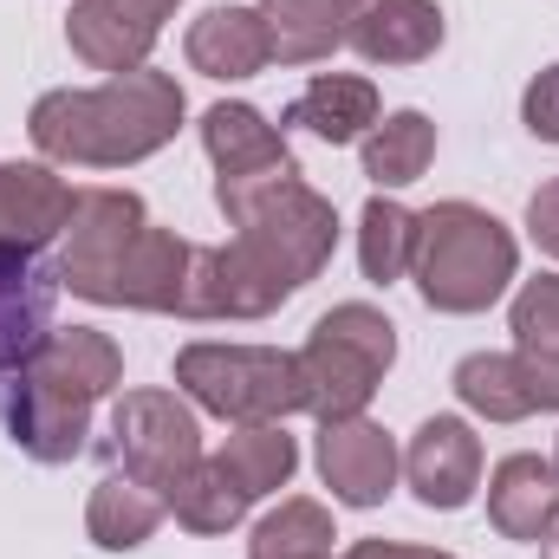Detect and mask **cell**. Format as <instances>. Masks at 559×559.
Segmentation results:
<instances>
[{"label":"cell","mask_w":559,"mask_h":559,"mask_svg":"<svg viewBox=\"0 0 559 559\" xmlns=\"http://www.w3.org/2000/svg\"><path fill=\"white\" fill-rule=\"evenodd\" d=\"M261 26H267V52L280 66H319L345 46L352 13L338 0H254Z\"/></svg>","instance_id":"cell-21"},{"label":"cell","mask_w":559,"mask_h":559,"mask_svg":"<svg viewBox=\"0 0 559 559\" xmlns=\"http://www.w3.org/2000/svg\"><path fill=\"white\" fill-rule=\"evenodd\" d=\"M189 254L195 241H182L176 228H143L124 248V261L111 267L98 306H131V312H176L182 306V280H189Z\"/></svg>","instance_id":"cell-14"},{"label":"cell","mask_w":559,"mask_h":559,"mask_svg":"<svg viewBox=\"0 0 559 559\" xmlns=\"http://www.w3.org/2000/svg\"><path fill=\"white\" fill-rule=\"evenodd\" d=\"M338 559H449L442 547H404V540H358Z\"/></svg>","instance_id":"cell-31"},{"label":"cell","mask_w":559,"mask_h":559,"mask_svg":"<svg viewBox=\"0 0 559 559\" xmlns=\"http://www.w3.org/2000/svg\"><path fill=\"white\" fill-rule=\"evenodd\" d=\"M228 228L286 293H299L306 280L325 274V261L338 248V209L299 176H286L267 195H254L241 215H228Z\"/></svg>","instance_id":"cell-6"},{"label":"cell","mask_w":559,"mask_h":559,"mask_svg":"<svg viewBox=\"0 0 559 559\" xmlns=\"http://www.w3.org/2000/svg\"><path fill=\"white\" fill-rule=\"evenodd\" d=\"M521 124L540 143H559V66H547V72L521 92Z\"/></svg>","instance_id":"cell-29"},{"label":"cell","mask_w":559,"mask_h":559,"mask_svg":"<svg viewBox=\"0 0 559 559\" xmlns=\"http://www.w3.org/2000/svg\"><path fill=\"white\" fill-rule=\"evenodd\" d=\"M182 52H189V66H195L202 79H222V85L254 79V72L274 66V52H267V26H261V7H209V13H195Z\"/></svg>","instance_id":"cell-17"},{"label":"cell","mask_w":559,"mask_h":559,"mask_svg":"<svg viewBox=\"0 0 559 559\" xmlns=\"http://www.w3.org/2000/svg\"><path fill=\"white\" fill-rule=\"evenodd\" d=\"M554 468H559V442H554Z\"/></svg>","instance_id":"cell-34"},{"label":"cell","mask_w":559,"mask_h":559,"mask_svg":"<svg viewBox=\"0 0 559 559\" xmlns=\"http://www.w3.org/2000/svg\"><path fill=\"white\" fill-rule=\"evenodd\" d=\"M378 118H384V105H378V85L365 72H319L286 111V124L312 131L319 143H365Z\"/></svg>","instance_id":"cell-20"},{"label":"cell","mask_w":559,"mask_h":559,"mask_svg":"<svg viewBox=\"0 0 559 559\" xmlns=\"http://www.w3.org/2000/svg\"><path fill=\"white\" fill-rule=\"evenodd\" d=\"M163 514H169V501L156 488H143L138 475H105L92 488V501H85V534L105 554H138L143 540L163 527Z\"/></svg>","instance_id":"cell-22"},{"label":"cell","mask_w":559,"mask_h":559,"mask_svg":"<svg viewBox=\"0 0 559 559\" xmlns=\"http://www.w3.org/2000/svg\"><path fill=\"white\" fill-rule=\"evenodd\" d=\"M411 254H417V215L397 195L378 189L358 215V267H365L371 286H397L411 274Z\"/></svg>","instance_id":"cell-27"},{"label":"cell","mask_w":559,"mask_h":559,"mask_svg":"<svg viewBox=\"0 0 559 559\" xmlns=\"http://www.w3.org/2000/svg\"><path fill=\"white\" fill-rule=\"evenodd\" d=\"M540 559H559V527L547 534V540H540Z\"/></svg>","instance_id":"cell-32"},{"label":"cell","mask_w":559,"mask_h":559,"mask_svg":"<svg viewBox=\"0 0 559 559\" xmlns=\"http://www.w3.org/2000/svg\"><path fill=\"white\" fill-rule=\"evenodd\" d=\"M143 7H150V13H163V20L176 13V0H143Z\"/></svg>","instance_id":"cell-33"},{"label":"cell","mask_w":559,"mask_h":559,"mask_svg":"<svg viewBox=\"0 0 559 559\" xmlns=\"http://www.w3.org/2000/svg\"><path fill=\"white\" fill-rule=\"evenodd\" d=\"M222 455V468L261 501V495H280L286 481H293V468H299V442L286 436V423H235V436L215 449Z\"/></svg>","instance_id":"cell-26"},{"label":"cell","mask_w":559,"mask_h":559,"mask_svg":"<svg viewBox=\"0 0 559 559\" xmlns=\"http://www.w3.org/2000/svg\"><path fill=\"white\" fill-rule=\"evenodd\" d=\"M319 475L338 508H378V501H391L404 455H397L391 429H378L371 417H338L319 423Z\"/></svg>","instance_id":"cell-10"},{"label":"cell","mask_w":559,"mask_h":559,"mask_svg":"<svg viewBox=\"0 0 559 559\" xmlns=\"http://www.w3.org/2000/svg\"><path fill=\"white\" fill-rule=\"evenodd\" d=\"M521 274V248L508 235V222H495L475 202H436L417 215V254H411V280H417L423 306L468 319L488 312Z\"/></svg>","instance_id":"cell-3"},{"label":"cell","mask_w":559,"mask_h":559,"mask_svg":"<svg viewBox=\"0 0 559 559\" xmlns=\"http://www.w3.org/2000/svg\"><path fill=\"white\" fill-rule=\"evenodd\" d=\"M156 33H163V13H150L143 0H72L66 13V46L105 79L150 66Z\"/></svg>","instance_id":"cell-12"},{"label":"cell","mask_w":559,"mask_h":559,"mask_svg":"<svg viewBox=\"0 0 559 559\" xmlns=\"http://www.w3.org/2000/svg\"><path fill=\"white\" fill-rule=\"evenodd\" d=\"M150 228L143 215V195L131 189H79L72 195V222H66V254H59V280L98 306L111 267L124 261V248Z\"/></svg>","instance_id":"cell-8"},{"label":"cell","mask_w":559,"mask_h":559,"mask_svg":"<svg viewBox=\"0 0 559 559\" xmlns=\"http://www.w3.org/2000/svg\"><path fill=\"white\" fill-rule=\"evenodd\" d=\"M508 332H514V352L527 358V371L540 378L547 411H559V274L521 280V293L508 306Z\"/></svg>","instance_id":"cell-23"},{"label":"cell","mask_w":559,"mask_h":559,"mask_svg":"<svg viewBox=\"0 0 559 559\" xmlns=\"http://www.w3.org/2000/svg\"><path fill=\"white\" fill-rule=\"evenodd\" d=\"M248 508H254V495L222 468V455H202V462L189 468V481L169 495V514H176L189 534H228V527H241Z\"/></svg>","instance_id":"cell-28"},{"label":"cell","mask_w":559,"mask_h":559,"mask_svg":"<svg viewBox=\"0 0 559 559\" xmlns=\"http://www.w3.org/2000/svg\"><path fill=\"white\" fill-rule=\"evenodd\" d=\"M111 436H118L124 475H138L163 501L202 462V417H195V404L182 391H124L118 411H111Z\"/></svg>","instance_id":"cell-7"},{"label":"cell","mask_w":559,"mask_h":559,"mask_svg":"<svg viewBox=\"0 0 559 559\" xmlns=\"http://www.w3.org/2000/svg\"><path fill=\"white\" fill-rule=\"evenodd\" d=\"M442 7L436 0H365V13L352 20L345 46L365 66H423L442 46Z\"/></svg>","instance_id":"cell-16"},{"label":"cell","mask_w":559,"mask_h":559,"mask_svg":"<svg viewBox=\"0 0 559 559\" xmlns=\"http://www.w3.org/2000/svg\"><path fill=\"white\" fill-rule=\"evenodd\" d=\"M527 235H534V248L547 261H559V176L527 195Z\"/></svg>","instance_id":"cell-30"},{"label":"cell","mask_w":559,"mask_h":559,"mask_svg":"<svg viewBox=\"0 0 559 559\" xmlns=\"http://www.w3.org/2000/svg\"><path fill=\"white\" fill-rule=\"evenodd\" d=\"M488 521L501 540H547L559 527V468L547 455H501L488 475Z\"/></svg>","instance_id":"cell-15"},{"label":"cell","mask_w":559,"mask_h":559,"mask_svg":"<svg viewBox=\"0 0 559 559\" xmlns=\"http://www.w3.org/2000/svg\"><path fill=\"white\" fill-rule=\"evenodd\" d=\"M182 124V85L156 66L118 72L92 92H46L26 111V138L46 163H72V169H124L156 156Z\"/></svg>","instance_id":"cell-1"},{"label":"cell","mask_w":559,"mask_h":559,"mask_svg":"<svg viewBox=\"0 0 559 559\" xmlns=\"http://www.w3.org/2000/svg\"><path fill=\"white\" fill-rule=\"evenodd\" d=\"M332 540H338L332 508L312 501V495H286L274 514L254 521L248 559H332Z\"/></svg>","instance_id":"cell-25"},{"label":"cell","mask_w":559,"mask_h":559,"mask_svg":"<svg viewBox=\"0 0 559 559\" xmlns=\"http://www.w3.org/2000/svg\"><path fill=\"white\" fill-rule=\"evenodd\" d=\"M436 163V124L423 111H391L365 131V176L391 195V189H411L423 182V169Z\"/></svg>","instance_id":"cell-24"},{"label":"cell","mask_w":559,"mask_h":559,"mask_svg":"<svg viewBox=\"0 0 559 559\" xmlns=\"http://www.w3.org/2000/svg\"><path fill=\"white\" fill-rule=\"evenodd\" d=\"M449 384H455L462 411H475L481 423H527L534 411H547V391L521 352H468Z\"/></svg>","instance_id":"cell-19"},{"label":"cell","mask_w":559,"mask_h":559,"mask_svg":"<svg viewBox=\"0 0 559 559\" xmlns=\"http://www.w3.org/2000/svg\"><path fill=\"white\" fill-rule=\"evenodd\" d=\"M202 150H209L215 176H280V169H299L286 138H280V124H267V111L228 105V98L202 111Z\"/></svg>","instance_id":"cell-18"},{"label":"cell","mask_w":559,"mask_h":559,"mask_svg":"<svg viewBox=\"0 0 559 559\" xmlns=\"http://www.w3.org/2000/svg\"><path fill=\"white\" fill-rule=\"evenodd\" d=\"M124 384V352L111 332L66 325L33 345L20 365V397H13V442L33 462H79L92 436V404Z\"/></svg>","instance_id":"cell-2"},{"label":"cell","mask_w":559,"mask_h":559,"mask_svg":"<svg viewBox=\"0 0 559 559\" xmlns=\"http://www.w3.org/2000/svg\"><path fill=\"white\" fill-rule=\"evenodd\" d=\"M397 365V325L365 306V299H345L332 306L306 345H299V378H306V411L319 423L338 417H365V404L378 397L384 371Z\"/></svg>","instance_id":"cell-4"},{"label":"cell","mask_w":559,"mask_h":559,"mask_svg":"<svg viewBox=\"0 0 559 559\" xmlns=\"http://www.w3.org/2000/svg\"><path fill=\"white\" fill-rule=\"evenodd\" d=\"M176 391L222 423H286L306 411L299 352L274 345H182L176 352Z\"/></svg>","instance_id":"cell-5"},{"label":"cell","mask_w":559,"mask_h":559,"mask_svg":"<svg viewBox=\"0 0 559 559\" xmlns=\"http://www.w3.org/2000/svg\"><path fill=\"white\" fill-rule=\"evenodd\" d=\"M404 481L429 514H455L475 501L481 488V436L462 417H429L417 423L411 449H404Z\"/></svg>","instance_id":"cell-11"},{"label":"cell","mask_w":559,"mask_h":559,"mask_svg":"<svg viewBox=\"0 0 559 559\" xmlns=\"http://www.w3.org/2000/svg\"><path fill=\"white\" fill-rule=\"evenodd\" d=\"M293 293L280 286L241 241L228 248H195L189 254V280H182V319H267Z\"/></svg>","instance_id":"cell-9"},{"label":"cell","mask_w":559,"mask_h":559,"mask_svg":"<svg viewBox=\"0 0 559 559\" xmlns=\"http://www.w3.org/2000/svg\"><path fill=\"white\" fill-rule=\"evenodd\" d=\"M72 182L52 163H0V254H33L66 235Z\"/></svg>","instance_id":"cell-13"}]
</instances>
